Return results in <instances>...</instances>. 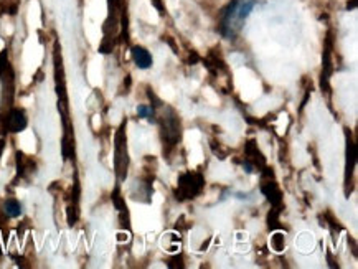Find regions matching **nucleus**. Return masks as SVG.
I'll use <instances>...</instances> for the list:
<instances>
[{"label": "nucleus", "mask_w": 358, "mask_h": 269, "mask_svg": "<svg viewBox=\"0 0 358 269\" xmlns=\"http://www.w3.org/2000/svg\"><path fill=\"white\" fill-rule=\"evenodd\" d=\"M205 180L200 174L195 172H187L180 177L178 180V189H177V198H194L195 195H199L201 189H203Z\"/></svg>", "instance_id": "nucleus-2"}, {"label": "nucleus", "mask_w": 358, "mask_h": 269, "mask_svg": "<svg viewBox=\"0 0 358 269\" xmlns=\"http://www.w3.org/2000/svg\"><path fill=\"white\" fill-rule=\"evenodd\" d=\"M132 60H134L136 66L141 70H147V68L152 66V54L144 47H134L132 48Z\"/></svg>", "instance_id": "nucleus-6"}, {"label": "nucleus", "mask_w": 358, "mask_h": 269, "mask_svg": "<svg viewBox=\"0 0 358 269\" xmlns=\"http://www.w3.org/2000/svg\"><path fill=\"white\" fill-rule=\"evenodd\" d=\"M137 114H139V117H144V119H152L154 108L145 106V104H141V106L137 108Z\"/></svg>", "instance_id": "nucleus-9"}, {"label": "nucleus", "mask_w": 358, "mask_h": 269, "mask_svg": "<svg viewBox=\"0 0 358 269\" xmlns=\"http://www.w3.org/2000/svg\"><path fill=\"white\" fill-rule=\"evenodd\" d=\"M116 168L117 174L121 175V179H124L126 175V168H127V147H126V138H124L122 129L117 134L116 138Z\"/></svg>", "instance_id": "nucleus-4"}, {"label": "nucleus", "mask_w": 358, "mask_h": 269, "mask_svg": "<svg viewBox=\"0 0 358 269\" xmlns=\"http://www.w3.org/2000/svg\"><path fill=\"white\" fill-rule=\"evenodd\" d=\"M152 3H154V6L155 7H157L159 8V10H160V13H164L165 10H164V7L162 6H160V0H152Z\"/></svg>", "instance_id": "nucleus-10"}, {"label": "nucleus", "mask_w": 358, "mask_h": 269, "mask_svg": "<svg viewBox=\"0 0 358 269\" xmlns=\"http://www.w3.org/2000/svg\"><path fill=\"white\" fill-rule=\"evenodd\" d=\"M162 131H164V143L169 145H176L180 140V121H178L177 114L169 109V114L162 117Z\"/></svg>", "instance_id": "nucleus-3"}, {"label": "nucleus", "mask_w": 358, "mask_h": 269, "mask_svg": "<svg viewBox=\"0 0 358 269\" xmlns=\"http://www.w3.org/2000/svg\"><path fill=\"white\" fill-rule=\"evenodd\" d=\"M3 215L7 218H17L22 215V205L15 198H8L3 202Z\"/></svg>", "instance_id": "nucleus-7"}, {"label": "nucleus", "mask_w": 358, "mask_h": 269, "mask_svg": "<svg viewBox=\"0 0 358 269\" xmlns=\"http://www.w3.org/2000/svg\"><path fill=\"white\" fill-rule=\"evenodd\" d=\"M258 0H231L223 8L220 17V34L223 38L235 40L241 34L248 17L251 15L252 8L256 7Z\"/></svg>", "instance_id": "nucleus-1"}, {"label": "nucleus", "mask_w": 358, "mask_h": 269, "mask_svg": "<svg viewBox=\"0 0 358 269\" xmlns=\"http://www.w3.org/2000/svg\"><path fill=\"white\" fill-rule=\"evenodd\" d=\"M27 116L22 109H12L7 116V129L10 132H22L27 127Z\"/></svg>", "instance_id": "nucleus-5"}, {"label": "nucleus", "mask_w": 358, "mask_h": 269, "mask_svg": "<svg viewBox=\"0 0 358 269\" xmlns=\"http://www.w3.org/2000/svg\"><path fill=\"white\" fill-rule=\"evenodd\" d=\"M263 191L266 194V197H268L273 203L281 202V194H279L278 187L274 184H271V182H269V184L263 185Z\"/></svg>", "instance_id": "nucleus-8"}]
</instances>
